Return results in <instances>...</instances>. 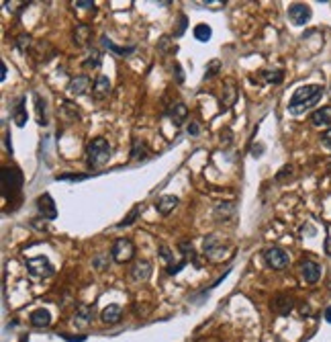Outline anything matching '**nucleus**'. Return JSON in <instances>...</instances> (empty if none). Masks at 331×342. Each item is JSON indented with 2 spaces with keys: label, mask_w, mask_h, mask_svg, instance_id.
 <instances>
[{
  "label": "nucleus",
  "mask_w": 331,
  "mask_h": 342,
  "mask_svg": "<svg viewBox=\"0 0 331 342\" xmlns=\"http://www.w3.org/2000/svg\"><path fill=\"white\" fill-rule=\"evenodd\" d=\"M13 115V121L19 125V127H25L27 125V109H25V96H21V99L17 101V105L13 107L11 111Z\"/></svg>",
  "instance_id": "obj_17"
},
{
  "label": "nucleus",
  "mask_w": 331,
  "mask_h": 342,
  "mask_svg": "<svg viewBox=\"0 0 331 342\" xmlns=\"http://www.w3.org/2000/svg\"><path fill=\"white\" fill-rule=\"evenodd\" d=\"M92 318H94V306H78V310H76V316H74V324L76 326H88L90 322H92Z\"/></svg>",
  "instance_id": "obj_13"
},
{
  "label": "nucleus",
  "mask_w": 331,
  "mask_h": 342,
  "mask_svg": "<svg viewBox=\"0 0 331 342\" xmlns=\"http://www.w3.org/2000/svg\"><path fill=\"white\" fill-rule=\"evenodd\" d=\"M211 35H213V31H211L209 25H196V27H194V39H198V41H209Z\"/></svg>",
  "instance_id": "obj_24"
},
{
  "label": "nucleus",
  "mask_w": 331,
  "mask_h": 342,
  "mask_svg": "<svg viewBox=\"0 0 331 342\" xmlns=\"http://www.w3.org/2000/svg\"><path fill=\"white\" fill-rule=\"evenodd\" d=\"M149 275H151V264H149L147 260H139V262H135L133 269H131L133 281H147Z\"/></svg>",
  "instance_id": "obj_16"
},
{
  "label": "nucleus",
  "mask_w": 331,
  "mask_h": 342,
  "mask_svg": "<svg viewBox=\"0 0 331 342\" xmlns=\"http://www.w3.org/2000/svg\"><path fill=\"white\" fill-rule=\"evenodd\" d=\"M321 143L325 145L327 150H331V127H329V129H327V131L321 135Z\"/></svg>",
  "instance_id": "obj_33"
},
{
  "label": "nucleus",
  "mask_w": 331,
  "mask_h": 342,
  "mask_svg": "<svg viewBox=\"0 0 331 342\" xmlns=\"http://www.w3.org/2000/svg\"><path fill=\"white\" fill-rule=\"evenodd\" d=\"M295 308V299L291 295H286V293H280V295H276L274 301H272V310L276 314H280V316H288Z\"/></svg>",
  "instance_id": "obj_9"
},
{
  "label": "nucleus",
  "mask_w": 331,
  "mask_h": 342,
  "mask_svg": "<svg viewBox=\"0 0 331 342\" xmlns=\"http://www.w3.org/2000/svg\"><path fill=\"white\" fill-rule=\"evenodd\" d=\"M62 338L68 342H84L86 340V336H68V334H62Z\"/></svg>",
  "instance_id": "obj_35"
},
{
  "label": "nucleus",
  "mask_w": 331,
  "mask_h": 342,
  "mask_svg": "<svg viewBox=\"0 0 331 342\" xmlns=\"http://www.w3.org/2000/svg\"><path fill=\"white\" fill-rule=\"evenodd\" d=\"M110 94V82L106 76H98L96 82H94V88H92V99L94 101H104L106 96Z\"/></svg>",
  "instance_id": "obj_11"
},
{
  "label": "nucleus",
  "mask_w": 331,
  "mask_h": 342,
  "mask_svg": "<svg viewBox=\"0 0 331 342\" xmlns=\"http://www.w3.org/2000/svg\"><path fill=\"white\" fill-rule=\"evenodd\" d=\"M262 76H264L266 82H272V84H280L282 78H284L282 70H266V72H262Z\"/></svg>",
  "instance_id": "obj_23"
},
{
  "label": "nucleus",
  "mask_w": 331,
  "mask_h": 342,
  "mask_svg": "<svg viewBox=\"0 0 331 342\" xmlns=\"http://www.w3.org/2000/svg\"><path fill=\"white\" fill-rule=\"evenodd\" d=\"M110 256H113V260L119 262V264L129 262V260L135 256V246H133V242H131L129 238H119V240L113 244Z\"/></svg>",
  "instance_id": "obj_4"
},
{
  "label": "nucleus",
  "mask_w": 331,
  "mask_h": 342,
  "mask_svg": "<svg viewBox=\"0 0 331 342\" xmlns=\"http://www.w3.org/2000/svg\"><path fill=\"white\" fill-rule=\"evenodd\" d=\"M219 68H221V64H219V62H211V64H209V68H206L204 78H213V76L219 72Z\"/></svg>",
  "instance_id": "obj_31"
},
{
  "label": "nucleus",
  "mask_w": 331,
  "mask_h": 342,
  "mask_svg": "<svg viewBox=\"0 0 331 342\" xmlns=\"http://www.w3.org/2000/svg\"><path fill=\"white\" fill-rule=\"evenodd\" d=\"M198 131H200V125H198V123H190V125H188V133H190V135H198Z\"/></svg>",
  "instance_id": "obj_37"
},
{
  "label": "nucleus",
  "mask_w": 331,
  "mask_h": 342,
  "mask_svg": "<svg viewBox=\"0 0 331 342\" xmlns=\"http://www.w3.org/2000/svg\"><path fill=\"white\" fill-rule=\"evenodd\" d=\"M166 115H170V117L174 119V123H176V125H182V123L186 121L188 109H186V105H182V103H172V105H170V109L166 111Z\"/></svg>",
  "instance_id": "obj_18"
},
{
  "label": "nucleus",
  "mask_w": 331,
  "mask_h": 342,
  "mask_svg": "<svg viewBox=\"0 0 331 342\" xmlns=\"http://www.w3.org/2000/svg\"><path fill=\"white\" fill-rule=\"evenodd\" d=\"M29 320H31V324H33L35 328H47V326L51 324V314L41 308V310H35Z\"/></svg>",
  "instance_id": "obj_21"
},
{
  "label": "nucleus",
  "mask_w": 331,
  "mask_h": 342,
  "mask_svg": "<svg viewBox=\"0 0 331 342\" xmlns=\"http://www.w3.org/2000/svg\"><path fill=\"white\" fill-rule=\"evenodd\" d=\"M264 260L270 269L274 271H282L286 264H288V254L282 250V248H268L264 252Z\"/></svg>",
  "instance_id": "obj_6"
},
{
  "label": "nucleus",
  "mask_w": 331,
  "mask_h": 342,
  "mask_svg": "<svg viewBox=\"0 0 331 342\" xmlns=\"http://www.w3.org/2000/svg\"><path fill=\"white\" fill-rule=\"evenodd\" d=\"M184 29H186V17L180 15V23H178V29L174 31V37H180V35L184 33Z\"/></svg>",
  "instance_id": "obj_34"
},
{
  "label": "nucleus",
  "mask_w": 331,
  "mask_h": 342,
  "mask_svg": "<svg viewBox=\"0 0 331 342\" xmlns=\"http://www.w3.org/2000/svg\"><path fill=\"white\" fill-rule=\"evenodd\" d=\"M147 154H149L147 143L141 141L139 137H135V139H133V148H131V158H133V160H143V158H147Z\"/></svg>",
  "instance_id": "obj_22"
},
{
  "label": "nucleus",
  "mask_w": 331,
  "mask_h": 342,
  "mask_svg": "<svg viewBox=\"0 0 331 342\" xmlns=\"http://www.w3.org/2000/svg\"><path fill=\"white\" fill-rule=\"evenodd\" d=\"M288 19L293 21V25H305V23H309V19H311V9L307 7V5H301V3H297V5H293L291 9H288Z\"/></svg>",
  "instance_id": "obj_8"
},
{
  "label": "nucleus",
  "mask_w": 331,
  "mask_h": 342,
  "mask_svg": "<svg viewBox=\"0 0 331 342\" xmlns=\"http://www.w3.org/2000/svg\"><path fill=\"white\" fill-rule=\"evenodd\" d=\"M139 211H141V207H133V209H131V213H129V215H127V217H125L123 221H119V223H117V227H125V225H131V223L135 221V217L139 215Z\"/></svg>",
  "instance_id": "obj_28"
},
{
  "label": "nucleus",
  "mask_w": 331,
  "mask_h": 342,
  "mask_svg": "<svg viewBox=\"0 0 331 342\" xmlns=\"http://www.w3.org/2000/svg\"><path fill=\"white\" fill-rule=\"evenodd\" d=\"M311 123L315 127H323V125H331V107H321L311 115Z\"/></svg>",
  "instance_id": "obj_19"
},
{
  "label": "nucleus",
  "mask_w": 331,
  "mask_h": 342,
  "mask_svg": "<svg viewBox=\"0 0 331 342\" xmlns=\"http://www.w3.org/2000/svg\"><path fill=\"white\" fill-rule=\"evenodd\" d=\"M121 318H123V310H121V306H115V303L108 306V308H104L102 314H100V320H102L104 324H108V326L119 324Z\"/></svg>",
  "instance_id": "obj_12"
},
{
  "label": "nucleus",
  "mask_w": 331,
  "mask_h": 342,
  "mask_svg": "<svg viewBox=\"0 0 331 342\" xmlns=\"http://www.w3.org/2000/svg\"><path fill=\"white\" fill-rule=\"evenodd\" d=\"M21 342H27V336H23V338H21Z\"/></svg>",
  "instance_id": "obj_41"
},
{
  "label": "nucleus",
  "mask_w": 331,
  "mask_h": 342,
  "mask_svg": "<svg viewBox=\"0 0 331 342\" xmlns=\"http://www.w3.org/2000/svg\"><path fill=\"white\" fill-rule=\"evenodd\" d=\"M37 209H39V213L43 215V219H49V221H51V219L58 217V207H55L51 195H47V193H43L41 197H37Z\"/></svg>",
  "instance_id": "obj_7"
},
{
  "label": "nucleus",
  "mask_w": 331,
  "mask_h": 342,
  "mask_svg": "<svg viewBox=\"0 0 331 342\" xmlns=\"http://www.w3.org/2000/svg\"><path fill=\"white\" fill-rule=\"evenodd\" d=\"M27 269H29V273L33 275V277H51L53 273H55V269H53V264L45 258V256H37V258H31V260H27Z\"/></svg>",
  "instance_id": "obj_5"
},
{
  "label": "nucleus",
  "mask_w": 331,
  "mask_h": 342,
  "mask_svg": "<svg viewBox=\"0 0 331 342\" xmlns=\"http://www.w3.org/2000/svg\"><path fill=\"white\" fill-rule=\"evenodd\" d=\"M74 37H76V41H78L80 45H84V43L90 39V27H88V25H78Z\"/></svg>",
  "instance_id": "obj_25"
},
{
  "label": "nucleus",
  "mask_w": 331,
  "mask_h": 342,
  "mask_svg": "<svg viewBox=\"0 0 331 342\" xmlns=\"http://www.w3.org/2000/svg\"><path fill=\"white\" fill-rule=\"evenodd\" d=\"M176 205H178V197H174V195H163V197L157 199L155 209H157V213H161V215H168L170 211H174Z\"/></svg>",
  "instance_id": "obj_14"
},
{
  "label": "nucleus",
  "mask_w": 331,
  "mask_h": 342,
  "mask_svg": "<svg viewBox=\"0 0 331 342\" xmlns=\"http://www.w3.org/2000/svg\"><path fill=\"white\" fill-rule=\"evenodd\" d=\"M301 273H303V279L307 283H317L321 279V267L313 260H303L301 262Z\"/></svg>",
  "instance_id": "obj_10"
},
{
  "label": "nucleus",
  "mask_w": 331,
  "mask_h": 342,
  "mask_svg": "<svg viewBox=\"0 0 331 342\" xmlns=\"http://www.w3.org/2000/svg\"><path fill=\"white\" fill-rule=\"evenodd\" d=\"M74 7H78V9H92V7H94V3H90V0H78V3H76Z\"/></svg>",
  "instance_id": "obj_36"
},
{
  "label": "nucleus",
  "mask_w": 331,
  "mask_h": 342,
  "mask_svg": "<svg viewBox=\"0 0 331 342\" xmlns=\"http://www.w3.org/2000/svg\"><path fill=\"white\" fill-rule=\"evenodd\" d=\"M325 250L331 254V238H329V240H327V244H325Z\"/></svg>",
  "instance_id": "obj_40"
},
{
  "label": "nucleus",
  "mask_w": 331,
  "mask_h": 342,
  "mask_svg": "<svg viewBox=\"0 0 331 342\" xmlns=\"http://www.w3.org/2000/svg\"><path fill=\"white\" fill-rule=\"evenodd\" d=\"M29 45H31V37H29V35H21V37L17 39V47H19L21 52H27Z\"/></svg>",
  "instance_id": "obj_30"
},
{
  "label": "nucleus",
  "mask_w": 331,
  "mask_h": 342,
  "mask_svg": "<svg viewBox=\"0 0 331 342\" xmlns=\"http://www.w3.org/2000/svg\"><path fill=\"white\" fill-rule=\"evenodd\" d=\"M35 103H37V119L41 125H47V117H45V101L39 94H35Z\"/></svg>",
  "instance_id": "obj_26"
},
{
  "label": "nucleus",
  "mask_w": 331,
  "mask_h": 342,
  "mask_svg": "<svg viewBox=\"0 0 331 342\" xmlns=\"http://www.w3.org/2000/svg\"><path fill=\"white\" fill-rule=\"evenodd\" d=\"M90 174H58L55 180H86Z\"/></svg>",
  "instance_id": "obj_29"
},
{
  "label": "nucleus",
  "mask_w": 331,
  "mask_h": 342,
  "mask_svg": "<svg viewBox=\"0 0 331 342\" xmlns=\"http://www.w3.org/2000/svg\"><path fill=\"white\" fill-rule=\"evenodd\" d=\"M325 320H327V322L331 324V306H329V308L325 310Z\"/></svg>",
  "instance_id": "obj_39"
},
{
  "label": "nucleus",
  "mask_w": 331,
  "mask_h": 342,
  "mask_svg": "<svg viewBox=\"0 0 331 342\" xmlns=\"http://www.w3.org/2000/svg\"><path fill=\"white\" fill-rule=\"evenodd\" d=\"M110 158V143L104 137H96L88 143L86 148V164L88 168H98L102 164H106Z\"/></svg>",
  "instance_id": "obj_3"
},
{
  "label": "nucleus",
  "mask_w": 331,
  "mask_h": 342,
  "mask_svg": "<svg viewBox=\"0 0 331 342\" xmlns=\"http://www.w3.org/2000/svg\"><path fill=\"white\" fill-rule=\"evenodd\" d=\"M21 186H23V172L19 168H3L5 201H11V203L21 201Z\"/></svg>",
  "instance_id": "obj_2"
},
{
  "label": "nucleus",
  "mask_w": 331,
  "mask_h": 342,
  "mask_svg": "<svg viewBox=\"0 0 331 342\" xmlns=\"http://www.w3.org/2000/svg\"><path fill=\"white\" fill-rule=\"evenodd\" d=\"M88 88H90V78H88V76H78V78H74V80L70 82V92H72L74 96L86 94Z\"/></svg>",
  "instance_id": "obj_20"
},
{
  "label": "nucleus",
  "mask_w": 331,
  "mask_h": 342,
  "mask_svg": "<svg viewBox=\"0 0 331 342\" xmlns=\"http://www.w3.org/2000/svg\"><path fill=\"white\" fill-rule=\"evenodd\" d=\"M100 60H102V58H100V52L94 50V52L88 56V60H84V68H98V66H100Z\"/></svg>",
  "instance_id": "obj_27"
},
{
  "label": "nucleus",
  "mask_w": 331,
  "mask_h": 342,
  "mask_svg": "<svg viewBox=\"0 0 331 342\" xmlns=\"http://www.w3.org/2000/svg\"><path fill=\"white\" fill-rule=\"evenodd\" d=\"M323 96V86L319 84H309V86H301L293 92L291 103H288V111L293 115H301L307 109H311L313 105H317V101Z\"/></svg>",
  "instance_id": "obj_1"
},
{
  "label": "nucleus",
  "mask_w": 331,
  "mask_h": 342,
  "mask_svg": "<svg viewBox=\"0 0 331 342\" xmlns=\"http://www.w3.org/2000/svg\"><path fill=\"white\" fill-rule=\"evenodd\" d=\"M0 70H3V74H0V78H3V80H5V78H7V64H5V62H3V64H0Z\"/></svg>",
  "instance_id": "obj_38"
},
{
  "label": "nucleus",
  "mask_w": 331,
  "mask_h": 342,
  "mask_svg": "<svg viewBox=\"0 0 331 342\" xmlns=\"http://www.w3.org/2000/svg\"><path fill=\"white\" fill-rule=\"evenodd\" d=\"M286 176H288V178L293 176V166H284V168H282V172H278V174H276V180H278V182H282Z\"/></svg>",
  "instance_id": "obj_32"
},
{
  "label": "nucleus",
  "mask_w": 331,
  "mask_h": 342,
  "mask_svg": "<svg viewBox=\"0 0 331 342\" xmlns=\"http://www.w3.org/2000/svg\"><path fill=\"white\" fill-rule=\"evenodd\" d=\"M100 43H102V47L104 50H108V52H113V54H117V56H129V54H133L137 47L135 45H127V47H119V45H115L113 41H110L108 37H100Z\"/></svg>",
  "instance_id": "obj_15"
}]
</instances>
